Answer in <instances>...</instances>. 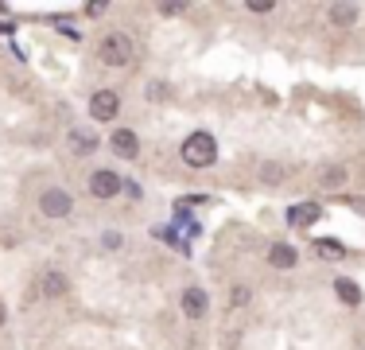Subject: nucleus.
<instances>
[{
	"label": "nucleus",
	"instance_id": "f257e3e1",
	"mask_svg": "<svg viewBox=\"0 0 365 350\" xmlns=\"http://www.w3.org/2000/svg\"><path fill=\"white\" fill-rule=\"evenodd\" d=\"M218 160V141L210 133H191L187 141H182V164L187 167H210Z\"/></svg>",
	"mask_w": 365,
	"mask_h": 350
},
{
	"label": "nucleus",
	"instance_id": "f03ea898",
	"mask_svg": "<svg viewBox=\"0 0 365 350\" xmlns=\"http://www.w3.org/2000/svg\"><path fill=\"white\" fill-rule=\"evenodd\" d=\"M98 58L105 67H128L133 63V39L125 32H109L105 39L98 43Z\"/></svg>",
	"mask_w": 365,
	"mask_h": 350
},
{
	"label": "nucleus",
	"instance_id": "7ed1b4c3",
	"mask_svg": "<svg viewBox=\"0 0 365 350\" xmlns=\"http://www.w3.org/2000/svg\"><path fill=\"white\" fill-rule=\"evenodd\" d=\"M39 210L47 218H70L74 214V199H70V191H62V187H47V191L39 195Z\"/></svg>",
	"mask_w": 365,
	"mask_h": 350
},
{
	"label": "nucleus",
	"instance_id": "20e7f679",
	"mask_svg": "<svg viewBox=\"0 0 365 350\" xmlns=\"http://www.w3.org/2000/svg\"><path fill=\"white\" fill-rule=\"evenodd\" d=\"M117 113H121V93L117 90H93V98H90L93 121H113Z\"/></svg>",
	"mask_w": 365,
	"mask_h": 350
},
{
	"label": "nucleus",
	"instance_id": "39448f33",
	"mask_svg": "<svg viewBox=\"0 0 365 350\" xmlns=\"http://www.w3.org/2000/svg\"><path fill=\"white\" fill-rule=\"evenodd\" d=\"M121 187H125V179L117 171H105V167H101V171L90 175V195L93 199H113V195H121Z\"/></svg>",
	"mask_w": 365,
	"mask_h": 350
},
{
	"label": "nucleus",
	"instance_id": "423d86ee",
	"mask_svg": "<svg viewBox=\"0 0 365 350\" xmlns=\"http://www.w3.org/2000/svg\"><path fill=\"white\" fill-rule=\"evenodd\" d=\"M179 308H182V316H187V319H202L210 311V296L202 288H182Z\"/></svg>",
	"mask_w": 365,
	"mask_h": 350
},
{
	"label": "nucleus",
	"instance_id": "0eeeda50",
	"mask_svg": "<svg viewBox=\"0 0 365 350\" xmlns=\"http://www.w3.org/2000/svg\"><path fill=\"white\" fill-rule=\"evenodd\" d=\"M319 218H323V207H319V202H296V207L288 210V222L296 226V230H307Z\"/></svg>",
	"mask_w": 365,
	"mask_h": 350
},
{
	"label": "nucleus",
	"instance_id": "6e6552de",
	"mask_svg": "<svg viewBox=\"0 0 365 350\" xmlns=\"http://www.w3.org/2000/svg\"><path fill=\"white\" fill-rule=\"evenodd\" d=\"M109 144H113L117 156H125V160H136V156H140V141H136L133 129H117V133L109 136Z\"/></svg>",
	"mask_w": 365,
	"mask_h": 350
},
{
	"label": "nucleus",
	"instance_id": "1a4fd4ad",
	"mask_svg": "<svg viewBox=\"0 0 365 350\" xmlns=\"http://www.w3.org/2000/svg\"><path fill=\"white\" fill-rule=\"evenodd\" d=\"M67 148L74 152V156H90V152H98V136H93L90 129H70Z\"/></svg>",
	"mask_w": 365,
	"mask_h": 350
},
{
	"label": "nucleus",
	"instance_id": "9d476101",
	"mask_svg": "<svg viewBox=\"0 0 365 350\" xmlns=\"http://www.w3.org/2000/svg\"><path fill=\"white\" fill-rule=\"evenodd\" d=\"M299 261V253H296V245H288V242H276L272 249H268V265L272 268H291Z\"/></svg>",
	"mask_w": 365,
	"mask_h": 350
},
{
	"label": "nucleus",
	"instance_id": "9b49d317",
	"mask_svg": "<svg viewBox=\"0 0 365 350\" xmlns=\"http://www.w3.org/2000/svg\"><path fill=\"white\" fill-rule=\"evenodd\" d=\"M331 24L334 27H354L357 24V4H331Z\"/></svg>",
	"mask_w": 365,
	"mask_h": 350
},
{
	"label": "nucleus",
	"instance_id": "f8f14e48",
	"mask_svg": "<svg viewBox=\"0 0 365 350\" xmlns=\"http://www.w3.org/2000/svg\"><path fill=\"white\" fill-rule=\"evenodd\" d=\"M334 292H338V300L346 304V308H357V304H361V288H357L354 280H346V276L334 280Z\"/></svg>",
	"mask_w": 365,
	"mask_h": 350
},
{
	"label": "nucleus",
	"instance_id": "ddd939ff",
	"mask_svg": "<svg viewBox=\"0 0 365 350\" xmlns=\"http://www.w3.org/2000/svg\"><path fill=\"white\" fill-rule=\"evenodd\" d=\"M315 253H319L323 261H342V257H346V245H342L338 238H319V242H315Z\"/></svg>",
	"mask_w": 365,
	"mask_h": 350
},
{
	"label": "nucleus",
	"instance_id": "4468645a",
	"mask_svg": "<svg viewBox=\"0 0 365 350\" xmlns=\"http://www.w3.org/2000/svg\"><path fill=\"white\" fill-rule=\"evenodd\" d=\"M43 296H47V300L67 296V276L62 273H43Z\"/></svg>",
	"mask_w": 365,
	"mask_h": 350
},
{
	"label": "nucleus",
	"instance_id": "2eb2a0df",
	"mask_svg": "<svg viewBox=\"0 0 365 350\" xmlns=\"http://www.w3.org/2000/svg\"><path fill=\"white\" fill-rule=\"evenodd\" d=\"M319 183H323V187H342V183H346V167H338V164L323 167V175H319Z\"/></svg>",
	"mask_w": 365,
	"mask_h": 350
},
{
	"label": "nucleus",
	"instance_id": "dca6fc26",
	"mask_svg": "<svg viewBox=\"0 0 365 350\" xmlns=\"http://www.w3.org/2000/svg\"><path fill=\"white\" fill-rule=\"evenodd\" d=\"M284 175V164H260V183H280Z\"/></svg>",
	"mask_w": 365,
	"mask_h": 350
},
{
	"label": "nucleus",
	"instance_id": "f3484780",
	"mask_svg": "<svg viewBox=\"0 0 365 350\" xmlns=\"http://www.w3.org/2000/svg\"><path fill=\"white\" fill-rule=\"evenodd\" d=\"M144 93H148V101H152V98L159 101V98H167V86H164V82H148V90H144Z\"/></svg>",
	"mask_w": 365,
	"mask_h": 350
},
{
	"label": "nucleus",
	"instance_id": "a211bd4d",
	"mask_svg": "<svg viewBox=\"0 0 365 350\" xmlns=\"http://www.w3.org/2000/svg\"><path fill=\"white\" fill-rule=\"evenodd\" d=\"M249 304V288H233V308H245Z\"/></svg>",
	"mask_w": 365,
	"mask_h": 350
},
{
	"label": "nucleus",
	"instance_id": "6ab92c4d",
	"mask_svg": "<svg viewBox=\"0 0 365 350\" xmlns=\"http://www.w3.org/2000/svg\"><path fill=\"white\" fill-rule=\"evenodd\" d=\"M272 8H276L272 0H257V4H249V12H272Z\"/></svg>",
	"mask_w": 365,
	"mask_h": 350
},
{
	"label": "nucleus",
	"instance_id": "aec40b11",
	"mask_svg": "<svg viewBox=\"0 0 365 350\" xmlns=\"http://www.w3.org/2000/svg\"><path fill=\"white\" fill-rule=\"evenodd\" d=\"M12 32V24H8V20H0V35H8Z\"/></svg>",
	"mask_w": 365,
	"mask_h": 350
},
{
	"label": "nucleus",
	"instance_id": "412c9836",
	"mask_svg": "<svg viewBox=\"0 0 365 350\" xmlns=\"http://www.w3.org/2000/svg\"><path fill=\"white\" fill-rule=\"evenodd\" d=\"M4 319H8V308H4V304H0V327H4Z\"/></svg>",
	"mask_w": 365,
	"mask_h": 350
}]
</instances>
